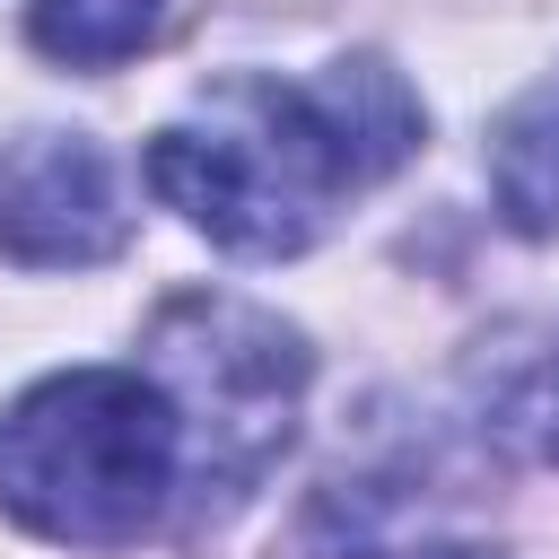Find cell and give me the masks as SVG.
Listing matches in <instances>:
<instances>
[{
	"instance_id": "1",
	"label": "cell",
	"mask_w": 559,
	"mask_h": 559,
	"mask_svg": "<svg viewBox=\"0 0 559 559\" xmlns=\"http://www.w3.org/2000/svg\"><path fill=\"white\" fill-rule=\"evenodd\" d=\"M419 148V105L384 61L323 79H218L192 122L148 140V183L227 253H306L323 218Z\"/></svg>"
},
{
	"instance_id": "2",
	"label": "cell",
	"mask_w": 559,
	"mask_h": 559,
	"mask_svg": "<svg viewBox=\"0 0 559 559\" xmlns=\"http://www.w3.org/2000/svg\"><path fill=\"white\" fill-rule=\"evenodd\" d=\"M183 472V428L157 376L131 367H70L35 384L0 419V507L79 550L140 542L166 515V489Z\"/></svg>"
},
{
	"instance_id": "3",
	"label": "cell",
	"mask_w": 559,
	"mask_h": 559,
	"mask_svg": "<svg viewBox=\"0 0 559 559\" xmlns=\"http://www.w3.org/2000/svg\"><path fill=\"white\" fill-rule=\"evenodd\" d=\"M148 349H157V393L175 402V428H183V463L201 472V489L236 498L288 445V419L306 393L297 332H280L236 297H175Z\"/></svg>"
},
{
	"instance_id": "4",
	"label": "cell",
	"mask_w": 559,
	"mask_h": 559,
	"mask_svg": "<svg viewBox=\"0 0 559 559\" xmlns=\"http://www.w3.org/2000/svg\"><path fill=\"white\" fill-rule=\"evenodd\" d=\"M131 218L114 201V166L79 131H26L0 148V253L35 271H79L122 253Z\"/></svg>"
},
{
	"instance_id": "5",
	"label": "cell",
	"mask_w": 559,
	"mask_h": 559,
	"mask_svg": "<svg viewBox=\"0 0 559 559\" xmlns=\"http://www.w3.org/2000/svg\"><path fill=\"white\" fill-rule=\"evenodd\" d=\"M288 559H498V550L419 515V498H402L384 480H349V489H323L306 507Z\"/></svg>"
},
{
	"instance_id": "6",
	"label": "cell",
	"mask_w": 559,
	"mask_h": 559,
	"mask_svg": "<svg viewBox=\"0 0 559 559\" xmlns=\"http://www.w3.org/2000/svg\"><path fill=\"white\" fill-rule=\"evenodd\" d=\"M489 183H498V210L515 236H559V70L507 105Z\"/></svg>"
},
{
	"instance_id": "7",
	"label": "cell",
	"mask_w": 559,
	"mask_h": 559,
	"mask_svg": "<svg viewBox=\"0 0 559 559\" xmlns=\"http://www.w3.org/2000/svg\"><path fill=\"white\" fill-rule=\"evenodd\" d=\"M157 9L166 0H35L26 9V35L52 61H70V70H105V61H122V52L148 44Z\"/></svg>"
},
{
	"instance_id": "8",
	"label": "cell",
	"mask_w": 559,
	"mask_h": 559,
	"mask_svg": "<svg viewBox=\"0 0 559 559\" xmlns=\"http://www.w3.org/2000/svg\"><path fill=\"white\" fill-rule=\"evenodd\" d=\"M550 454H559V376H550Z\"/></svg>"
}]
</instances>
